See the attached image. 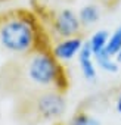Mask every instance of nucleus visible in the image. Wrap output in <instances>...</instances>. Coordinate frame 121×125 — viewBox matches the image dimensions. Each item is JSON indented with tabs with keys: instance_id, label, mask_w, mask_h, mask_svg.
<instances>
[{
	"instance_id": "obj_1",
	"label": "nucleus",
	"mask_w": 121,
	"mask_h": 125,
	"mask_svg": "<svg viewBox=\"0 0 121 125\" xmlns=\"http://www.w3.org/2000/svg\"><path fill=\"white\" fill-rule=\"evenodd\" d=\"M40 28L30 13L12 12L0 18V47L12 54H30L40 49Z\"/></svg>"
},
{
	"instance_id": "obj_2",
	"label": "nucleus",
	"mask_w": 121,
	"mask_h": 125,
	"mask_svg": "<svg viewBox=\"0 0 121 125\" xmlns=\"http://www.w3.org/2000/svg\"><path fill=\"white\" fill-rule=\"evenodd\" d=\"M24 68L25 78L36 87L50 90L53 88L59 91L65 88L67 80L65 72L60 66V62L56 60L55 56L43 47L30 53Z\"/></svg>"
},
{
	"instance_id": "obj_3",
	"label": "nucleus",
	"mask_w": 121,
	"mask_h": 125,
	"mask_svg": "<svg viewBox=\"0 0 121 125\" xmlns=\"http://www.w3.org/2000/svg\"><path fill=\"white\" fill-rule=\"evenodd\" d=\"M50 28L56 38H68L78 35L83 25L80 22L78 13L73 9H60L50 19Z\"/></svg>"
},
{
	"instance_id": "obj_4",
	"label": "nucleus",
	"mask_w": 121,
	"mask_h": 125,
	"mask_svg": "<svg viewBox=\"0 0 121 125\" xmlns=\"http://www.w3.org/2000/svg\"><path fill=\"white\" fill-rule=\"evenodd\" d=\"M36 109L37 113L44 119L59 118L67 109L65 97L59 93V90H47L37 97Z\"/></svg>"
},
{
	"instance_id": "obj_5",
	"label": "nucleus",
	"mask_w": 121,
	"mask_h": 125,
	"mask_svg": "<svg viewBox=\"0 0 121 125\" xmlns=\"http://www.w3.org/2000/svg\"><path fill=\"white\" fill-rule=\"evenodd\" d=\"M83 44L84 41L80 35H74L68 38H58V41H55V44L52 46L50 53L60 63H65V62H71L73 59L78 56Z\"/></svg>"
},
{
	"instance_id": "obj_6",
	"label": "nucleus",
	"mask_w": 121,
	"mask_h": 125,
	"mask_svg": "<svg viewBox=\"0 0 121 125\" xmlns=\"http://www.w3.org/2000/svg\"><path fill=\"white\" fill-rule=\"evenodd\" d=\"M77 60H78V66H80V71H81V75L84 77V80L93 83L97 77V65L95 60V54L87 41H84V44L77 56Z\"/></svg>"
},
{
	"instance_id": "obj_7",
	"label": "nucleus",
	"mask_w": 121,
	"mask_h": 125,
	"mask_svg": "<svg viewBox=\"0 0 121 125\" xmlns=\"http://www.w3.org/2000/svg\"><path fill=\"white\" fill-rule=\"evenodd\" d=\"M77 13H78L80 22H81L83 27H92V25H95V24L99 22L102 10H100L99 5H96V3H87V5L81 6Z\"/></svg>"
},
{
	"instance_id": "obj_8",
	"label": "nucleus",
	"mask_w": 121,
	"mask_h": 125,
	"mask_svg": "<svg viewBox=\"0 0 121 125\" xmlns=\"http://www.w3.org/2000/svg\"><path fill=\"white\" fill-rule=\"evenodd\" d=\"M95 60H96V65L100 71L108 72V74H115L118 72V60L115 56H111L106 50L95 54Z\"/></svg>"
},
{
	"instance_id": "obj_9",
	"label": "nucleus",
	"mask_w": 121,
	"mask_h": 125,
	"mask_svg": "<svg viewBox=\"0 0 121 125\" xmlns=\"http://www.w3.org/2000/svg\"><path fill=\"white\" fill-rule=\"evenodd\" d=\"M108 40H109V32L106 30H97L92 34V37L87 40V43H89L93 54H97V53L106 50Z\"/></svg>"
},
{
	"instance_id": "obj_10",
	"label": "nucleus",
	"mask_w": 121,
	"mask_h": 125,
	"mask_svg": "<svg viewBox=\"0 0 121 125\" xmlns=\"http://www.w3.org/2000/svg\"><path fill=\"white\" fill-rule=\"evenodd\" d=\"M121 50V25H118L112 32H109V40L106 44V52L111 56H117Z\"/></svg>"
},
{
	"instance_id": "obj_11",
	"label": "nucleus",
	"mask_w": 121,
	"mask_h": 125,
	"mask_svg": "<svg viewBox=\"0 0 121 125\" xmlns=\"http://www.w3.org/2000/svg\"><path fill=\"white\" fill-rule=\"evenodd\" d=\"M70 125H100V121L86 112H80L71 119Z\"/></svg>"
},
{
	"instance_id": "obj_12",
	"label": "nucleus",
	"mask_w": 121,
	"mask_h": 125,
	"mask_svg": "<svg viewBox=\"0 0 121 125\" xmlns=\"http://www.w3.org/2000/svg\"><path fill=\"white\" fill-rule=\"evenodd\" d=\"M115 109H117V112L121 115V91H120V94H118V97H117V100H115Z\"/></svg>"
},
{
	"instance_id": "obj_13",
	"label": "nucleus",
	"mask_w": 121,
	"mask_h": 125,
	"mask_svg": "<svg viewBox=\"0 0 121 125\" xmlns=\"http://www.w3.org/2000/svg\"><path fill=\"white\" fill-rule=\"evenodd\" d=\"M102 3H105V5H112V3H115L117 0H100Z\"/></svg>"
},
{
	"instance_id": "obj_14",
	"label": "nucleus",
	"mask_w": 121,
	"mask_h": 125,
	"mask_svg": "<svg viewBox=\"0 0 121 125\" xmlns=\"http://www.w3.org/2000/svg\"><path fill=\"white\" fill-rule=\"evenodd\" d=\"M115 57H117V60H118V63H121V50L118 52V54H117Z\"/></svg>"
}]
</instances>
